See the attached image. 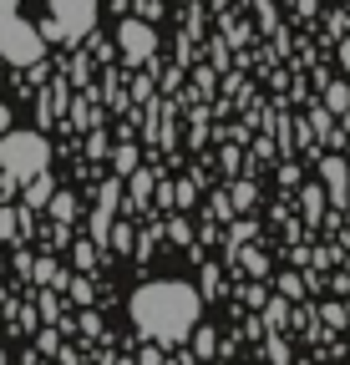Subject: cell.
Returning a JSON list of instances; mask_svg holds the SVG:
<instances>
[{"mask_svg":"<svg viewBox=\"0 0 350 365\" xmlns=\"http://www.w3.org/2000/svg\"><path fill=\"white\" fill-rule=\"evenodd\" d=\"M133 325L153 345H183V340H193V325H198V294L178 279L143 284L133 294Z\"/></svg>","mask_w":350,"mask_h":365,"instance_id":"obj_1","label":"cell"},{"mask_svg":"<svg viewBox=\"0 0 350 365\" xmlns=\"http://www.w3.org/2000/svg\"><path fill=\"white\" fill-rule=\"evenodd\" d=\"M0 168H6V178H16V182L46 173L51 168V143L41 132H6L0 137Z\"/></svg>","mask_w":350,"mask_h":365,"instance_id":"obj_2","label":"cell"},{"mask_svg":"<svg viewBox=\"0 0 350 365\" xmlns=\"http://www.w3.org/2000/svg\"><path fill=\"white\" fill-rule=\"evenodd\" d=\"M41 51H46V36H41L31 21H21V16L0 21V56L11 66H31V61H41Z\"/></svg>","mask_w":350,"mask_h":365,"instance_id":"obj_3","label":"cell"},{"mask_svg":"<svg viewBox=\"0 0 350 365\" xmlns=\"http://www.w3.org/2000/svg\"><path fill=\"white\" fill-rule=\"evenodd\" d=\"M46 6H51V16L61 21L66 36H92V26H97V0H46Z\"/></svg>","mask_w":350,"mask_h":365,"instance_id":"obj_4","label":"cell"},{"mask_svg":"<svg viewBox=\"0 0 350 365\" xmlns=\"http://www.w3.org/2000/svg\"><path fill=\"white\" fill-rule=\"evenodd\" d=\"M117 46H122V56L138 66V61H148V56L158 51V31H153L148 21H122V26H117Z\"/></svg>","mask_w":350,"mask_h":365,"instance_id":"obj_5","label":"cell"},{"mask_svg":"<svg viewBox=\"0 0 350 365\" xmlns=\"http://www.w3.org/2000/svg\"><path fill=\"white\" fill-rule=\"evenodd\" d=\"M320 178H325V188H330V203H345L350 198V168L340 158H325L320 163Z\"/></svg>","mask_w":350,"mask_h":365,"instance_id":"obj_6","label":"cell"},{"mask_svg":"<svg viewBox=\"0 0 350 365\" xmlns=\"http://www.w3.org/2000/svg\"><path fill=\"white\" fill-rule=\"evenodd\" d=\"M56 198V182H51V173H36V178H26V208H46Z\"/></svg>","mask_w":350,"mask_h":365,"instance_id":"obj_7","label":"cell"},{"mask_svg":"<svg viewBox=\"0 0 350 365\" xmlns=\"http://www.w3.org/2000/svg\"><path fill=\"white\" fill-rule=\"evenodd\" d=\"M107 244H112L117 254H127V249H138V234H133V228H127V223H117L112 234H107Z\"/></svg>","mask_w":350,"mask_h":365,"instance_id":"obj_8","label":"cell"},{"mask_svg":"<svg viewBox=\"0 0 350 365\" xmlns=\"http://www.w3.org/2000/svg\"><path fill=\"white\" fill-rule=\"evenodd\" d=\"M21 234V213L16 208H0V244H11Z\"/></svg>","mask_w":350,"mask_h":365,"instance_id":"obj_9","label":"cell"},{"mask_svg":"<svg viewBox=\"0 0 350 365\" xmlns=\"http://www.w3.org/2000/svg\"><path fill=\"white\" fill-rule=\"evenodd\" d=\"M46 208L56 213V223H71V213H76V198H71V193H56V198H51Z\"/></svg>","mask_w":350,"mask_h":365,"instance_id":"obj_10","label":"cell"},{"mask_svg":"<svg viewBox=\"0 0 350 365\" xmlns=\"http://www.w3.org/2000/svg\"><path fill=\"white\" fill-rule=\"evenodd\" d=\"M112 163H117V178H133L138 173V148H117Z\"/></svg>","mask_w":350,"mask_h":365,"instance_id":"obj_11","label":"cell"},{"mask_svg":"<svg viewBox=\"0 0 350 365\" xmlns=\"http://www.w3.org/2000/svg\"><path fill=\"white\" fill-rule=\"evenodd\" d=\"M153 198V178L148 173H133V203H148Z\"/></svg>","mask_w":350,"mask_h":365,"instance_id":"obj_12","label":"cell"},{"mask_svg":"<svg viewBox=\"0 0 350 365\" xmlns=\"http://www.w3.org/2000/svg\"><path fill=\"white\" fill-rule=\"evenodd\" d=\"M198 198V188H193V182H173V208H188Z\"/></svg>","mask_w":350,"mask_h":365,"instance_id":"obj_13","label":"cell"},{"mask_svg":"<svg viewBox=\"0 0 350 365\" xmlns=\"http://www.w3.org/2000/svg\"><path fill=\"white\" fill-rule=\"evenodd\" d=\"M193 350H198V355L208 360V355L218 350V340H213V330H203V325H198V335H193Z\"/></svg>","mask_w":350,"mask_h":365,"instance_id":"obj_14","label":"cell"},{"mask_svg":"<svg viewBox=\"0 0 350 365\" xmlns=\"http://www.w3.org/2000/svg\"><path fill=\"white\" fill-rule=\"evenodd\" d=\"M284 314H289V304L284 299H269L264 304V325H284Z\"/></svg>","mask_w":350,"mask_h":365,"instance_id":"obj_15","label":"cell"},{"mask_svg":"<svg viewBox=\"0 0 350 365\" xmlns=\"http://www.w3.org/2000/svg\"><path fill=\"white\" fill-rule=\"evenodd\" d=\"M163 228H168V239H173V244H188V239H193V228H188L183 218H173V223H163Z\"/></svg>","mask_w":350,"mask_h":365,"instance_id":"obj_16","label":"cell"},{"mask_svg":"<svg viewBox=\"0 0 350 365\" xmlns=\"http://www.w3.org/2000/svg\"><path fill=\"white\" fill-rule=\"evenodd\" d=\"M56 279H61V269H56L51 259H41V264H36V284H56Z\"/></svg>","mask_w":350,"mask_h":365,"instance_id":"obj_17","label":"cell"},{"mask_svg":"<svg viewBox=\"0 0 350 365\" xmlns=\"http://www.w3.org/2000/svg\"><path fill=\"white\" fill-rule=\"evenodd\" d=\"M299 198H304V213H310V218H320V203H325V198H320V188H304Z\"/></svg>","mask_w":350,"mask_h":365,"instance_id":"obj_18","label":"cell"},{"mask_svg":"<svg viewBox=\"0 0 350 365\" xmlns=\"http://www.w3.org/2000/svg\"><path fill=\"white\" fill-rule=\"evenodd\" d=\"M97 264V249L92 244H76V269H92Z\"/></svg>","mask_w":350,"mask_h":365,"instance_id":"obj_19","label":"cell"},{"mask_svg":"<svg viewBox=\"0 0 350 365\" xmlns=\"http://www.w3.org/2000/svg\"><path fill=\"white\" fill-rule=\"evenodd\" d=\"M41 36H46V41H61V36H66V31H61V21H56V16H51V21H46V26H41Z\"/></svg>","mask_w":350,"mask_h":365,"instance_id":"obj_20","label":"cell"},{"mask_svg":"<svg viewBox=\"0 0 350 365\" xmlns=\"http://www.w3.org/2000/svg\"><path fill=\"white\" fill-rule=\"evenodd\" d=\"M345 102H350V91H345V86H330V107H335V112H340V107H345Z\"/></svg>","mask_w":350,"mask_h":365,"instance_id":"obj_21","label":"cell"},{"mask_svg":"<svg viewBox=\"0 0 350 365\" xmlns=\"http://www.w3.org/2000/svg\"><path fill=\"white\" fill-rule=\"evenodd\" d=\"M71 294H76V299L86 304V299H92V284H86V279H71Z\"/></svg>","mask_w":350,"mask_h":365,"instance_id":"obj_22","label":"cell"},{"mask_svg":"<svg viewBox=\"0 0 350 365\" xmlns=\"http://www.w3.org/2000/svg\"><path fill=\"white\" fill-rule=\"evenodd\" d=\"M279 289H284V299H294V294H299V279H294V274H284V279H279Z\"/></svg>","mask_w":350,"mask_h":365,"instance_id":"obj_23","label":"cell"},{"mask_svg":"<svg viewBox=\"0 0 350 365\" xmlns=\"http://www.w3.org/2000/svg\"><path fill=\"white\" fill-rule=\"evenodd\" d=\"M16 6H21V0H0V21H11V16H16Z\"/></svg>","mask_w":350,"mask_h":365,"instance_id":"obj_24","label":"cell"},{"mask_svg":"<svg viewBox=\"0 0 350 365\" xmlns=\"http://www.w3.org/2000/svg\"><path fill=\"white\" fill-rule=\"evenodd\" d=\"M11 132V107H0V137Z\"/></svg>","mask_w":350,"mask_h":365,"instance_id":"obj_25","label":"cell"},{"mask_svg":"<svg viewBox=\"0 0 350 365\" xmlns=\"http://www.w3.org/2000/svg\"><path fill=\"white\" fill-rule=\"evenodd\" d=\"M0 365H6V350H0Z\"/></svg>","mask_w":350,"mask_h":365,"instance_id":"obj_26","label":"cell"},{"mask_svg":"<svg viewBox=\"0 0 350 365\" xmlns=\"http://www.w3.org/2000/svg\"><path fill=\"white\" fill-rule=\"evenodd\" d=\"M122 365H133V360H122Z\"/></svg>","mask_w":350,"mask_h":365,"instance_id":"obj_27","label":"cell"}]
</instances>
